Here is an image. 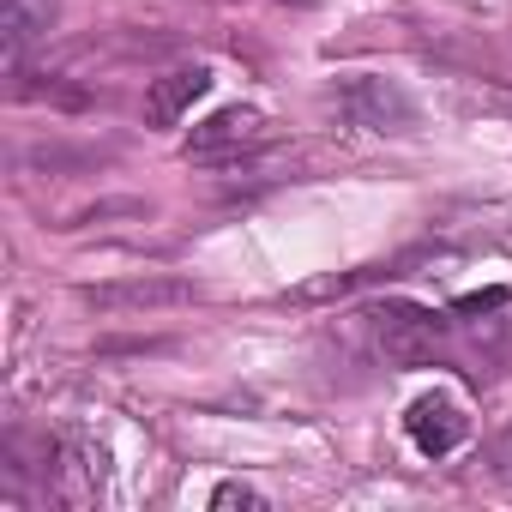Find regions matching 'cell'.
Instances as JSON below:
<instances>
[{
	"mask_svg": "<svg viewBox=\"0 0 512 512\" xmlns=\"http://www.w3.org/2000/svg\"><path fill=\"white\" fill-rule=\"evenodd\" d=\"M260 145H266V115L247 109V103H229V109H217L211 121L193 127L187 157L193 163H241V157H253Z\"/></svg>",
	"mask_w": 512,
	"mask_h": 512,
	"instance_id": "1",
	"label": "cell"
},
{
	"mask_svg": "<svg viewBox=\"0 0 512 512\" xmlns=\"http://www.w3.org/2000/svg\"><path fill=\"white\" fill-rule=\"evenodd\" d=\"M368 320H380V356H386L392 368H422V362L434 356L440 332H446V320H440L434 308H416V302H386V308H374Z\"/></svg>",
	"mask_w": 512,
	"mask_h": 512,
	"instance_id": "2",
	"label": "cell"
},
{
	"mask_svg": "<svg viewBox=\"0 0 512 512\" xmlns=\"http://www.w3.org/2000/svg\"><path fill=\"white\" fill-rule=\"evenodd\" d=\"M338 103H344V115H350L356 127H368V133H410V127H416L410 91L392 85V79H374V73L344 79V85H338Z\"/></svg>",
	"mask_w": 512,
	"mask_h": 512,
	"instance_id": "3",
	"label": "cell"
},
{
	"mask_svg": "<svg viewBox=\"0 0 512 512\" xmlns=\"http://www.w3.org/2000/svg\"><path fill=\"white\" fill-rule=\"evenodd\" d=\"M193 296L199 290L187 278L145 272V278H121V284H91L85 290V308H97V314H151V308H181Z\"/></svg>",
	"mask_w": 512,
	"mask_h": 512,
	"instance_id": "4",
	"label": "cell"
},
{
	"mask_svg": "<svg viewBox=\"0 0 512 512\" xmlns=\"http://www.w3.org/2000/svg\"><path fill=\"white\" fill-rule=\"evenodd\" d=\"M404 434L416 440V452H422V458H446V452H458V446H464L470 416L458 410V398H452V392H422V398L404 410Z\"/></svg>",
	"mask_w": 512,
	"mask_h": 512,
	"instance_id": "5",
	"label": "cell"
},
{
	"mask_svg": "<svg viewBox=\"0 0 512 512\" xmlns=\"http://www.w3.org/2000/svg\"><path fill=\"white\" fill-rule=\"evenodd\" d=\"M211 91V67H175V73H163V79H151V91H145V121L151 127H175L199 97Z\"/></svg>",
	"mask_w": 512,
	"mask_h": 512,
	"instance_id": "6",
	"label": "cell"
},
{
	"mask_svg": "<svg viewBox=\"0 0 512 512\" xmlns=\"http://www.w3.org/2000/svg\"><path fill=\"white\" fill-rule=\"evenodd\" d=\"M55 25V0H0V43L19 61L31 43H43Z\"/></svg>",
	"mask_w": 512,
	"mask_h": 512,
	"instance_id": "7",
	"label": "cell"
},
{
	"mask_svg": "<svg viewBox=\"0 0 512 512\" xmlns=\"http://www.w3.org/2000/svg\"><path fill=\"white\" fill-rule=\"evenodd\" d=\"M410 260H392V266H356V272H332V278H314V284H302V290H290V302H332V296H350V290H362V284H386V278H398Z\"/></svg>",
	"mask_w": 512,
	"mask_h": 512,
	"instance_id": "8",
	"label": "cell"
},
{
	"mask_svg": "<svg viewBox=\"0 0 512 512\" xmlns=\"http://www.w3.org/2000/svg\"><path fill=\"white\" fill-rule=\"evenodd\" d=\"M211 506H217V512H235V506H241V512H260L266 500H260V494H253L247 482H223V488L211 494Z\"/></svg>",
	"mask_w": 512,
	"mask_h": 512,
	"instance_id": "9",
	"label": "cell"
},
{
	"mask_svg": "<svg viewBox=\"0 0 512 512\" xmlns=\"http://www.w3.org/2000/svg\"><path fill=\"white\" fill-rule=\"evenodd\" d=\"M506 308V290H476V296H458V314H494Z\"/></svg>",
	"mask_w": 512,
	"mask_h": 512,
	"instance_id": "10",
	"label": "cell"
},
{
	"mask_svg": "<svg viewBox=\"0 0 512 512\" xmlns=\"http://www.w3.org/2000/svg\"><path fill=\"white\" fill-rule=\"evenodd\" d=\"M296 7H308V0H296Z\"/></svg>",
	"mask_w": 512,
	"mask_h": 512,
	"instance_id": "11",
	"label": "cell"
}]
</instances>
